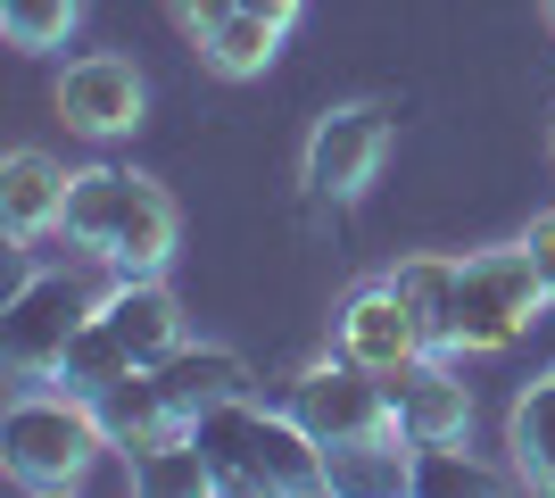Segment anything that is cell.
<instances>
[{
    "label": "cell",
    "mask_w": 555,
    "mask_h": 498,
    "mask_svg": "<svg viewBox=\"0 0 555 498\" xmlns=\"http://www.w3.org/2000/svg\"><path fill=\"white\" fill-rule=\"evenodd\" d=\"M514 465H522V482L555 490V374L514 399Z\"/></svg>",
    "instance_id": "e0dca14e"
},
{
    "label": "cell",
    "mask_w": 555,
    "mask_h": 498,
    "mask_svg": "<svg viewBox=\"0 0 555 498\" xmlns=\"http://www.w3.org/2000/svg\"><path fill=\"white\" fill-rule=\"evenodd\" d=\"M547 308V283H539L531 250H481V258H456V341L448 349H506L522 341V324Z\"/></svg>",
    "instance_id": "52a82bcc"
},
{
    "label": "cell",
    "mask_w": 555,
    "mask_h": 498,
    "mask_svg": "<svg viewBox=\"0 0 555 498\" xmlns=\"http://www.w3.org/2000/svg\"><path fill=\"white\" fill-rule=\"evenodd\" d=\"M340 349L357 357V366H373V374H390V366L423 357L431 341H423L415 308H406V299L390 291V274H382V283H365V291L340 308Z\"/></svg>",
    "instance_id": "7c38bea8"
},
{
    "label": "cell",
    "mask_w": 555,
    "mask_h": 498,
    "mask_svg": "<svg viewBox=\"0 0 555 498\" xmlns=\"http://www.w3.org/2000/svg\"><path fill=\"white\" fill-rule=\"evenodd\" d=\"M67 191H75V175L59 158H42V150H17V158L0 166V225L17 241H34V233H50L59 216H67Z\"/></svg>",
    "instance_id": "4fadbf2b"
},
{
    "label": "cell",
    "mask_w": 555,
    "mask_h": 498,
    "mask_svg": "<svg viewBox=\"0 0 555 498\" xmlns=\"http://www.w3.org/2000/svg\"><path fill=\"white\" fill-rule=\"evenodd\" d=\"M406 490H498V474L473 465V457H456V440H415V457H406Z\"/></svg>",
    "instance_id": "ac0fdd59"
},
{
    "label": "cell",
    "mask_w": 555,
    "mask_h": 498,
    "mask_svg": "<svg viewBox=\"0 0 555 498\" xmlns=\"http://www.w3.org/2000/svg\"><path fill=\"white\" fill-rule=\"evenodd\" d=\"M92 308L100 299L75 283V274H34V283H17V299L0 316V357H9L17 374H59V357H67V341L83 332Z\"/></svg>",
    "instance_id": "ba28073f"
},
{
    "label": "cell",
    "mask_w": 555,
    "mask_h": 498,
    "mask_svg": "<svg viewBox=\"0 0 555 498\" xmlns=\"http://www.w3.org/2000/svg\"><path fill=\"white\" fill-rule=\"evenodd\" d=\"M183 349V316H175V291L158 283V274H125V283L100 299L92 316H83V332L67 341V357H59V382L67 391H83V399H100V391H116L125 374H150L158 357Z\"/></svg>",
    "instance_id": "7a4b0ae2"
},
{
    "label": "cell",
    "mask_w": 555,
    "mask_h": 498,
    "mask_svg": "<svg viewBox=\"0 0 555 498\" xmlns=\"http://www.w3.org/2000/svg\"><path fill=\"white\" fill-rule=\"evenodd\" d=\"M59 225H67L75 250H92L100 266H125V274H158L166 250H175V200H166L158 183L125 175V166L75 175Z\"/></svg>",
    "instance_id": "277c9868"
},
{
    "label": "cell",
    "mask_w": 555,
    "mask_h": 498,
    "mask_svg": "<svg viewBox=\"0 0 555 498\" xmlns=\"http://www.w3.org/2000/svg\"><path fill=\"white\" fill-rule=\"evenodd\" d=\"M241 9H257V17H274V25H291V17H299V0H241Z\"/></svg>",
    "instance_id": "7402d4cb"
},
{
    "label": "cell",
    "mask_w": 555,
    "mask_h": 498,
    "mask_svg": "<svg viewBox=\"0 0 555 498\" xmlns=\"http://www.w3.org/2000/svg\"><path fill=\"white\" fill-rule=\"evenodd\" d=\"M390 291L415 308V324H423L431 349L456 341V258H406V266H390Z\"/></svg>",
    "instance_id": "5bb4252c"
},
{
    "label": "cell",
    "mask_w": 555,
    "mask_h": 498,
    "mask_svg": "<svg viewBox=\"0 0 555 498\" xmlns=\"http://www.w3.org/2000/svg\"><path fill=\"white\" fill-rule=\"evenodd\" d=\"M59 117H67L75 133H92V142L133 133V117H141V75L125 67V59H108V50L75 59V67L59 75Z\"/></svg>",
    "instance_id": "8fae6325"
},
{
    "label": "cell",
    "mask_w": 555,
    "mask_h": 498,
    "mask_svg": "<svg viewBox=\"0 0 555 498\" xmlns=\"http://www.w3.org/2000/svg\"><path fill=\"white\" fill-rule=\"evenodd\" d=\"M382 150H390V108H332L315 133H307V191L315 200H357V191L382 175Z\"/></svg>",
    "instance_id": "9c48e42d"
},
{
    "label": "cell",
    "mask_w": 555,
    "mask_h": 498,
    "mask_svg": "<svg viewBox=\"0 0 555 498\" xmlns=\"http://www.w3.org/2000/svg\"><path fill=\"white\" fill-rule=\"evenodd\" d=\"M191 440L208 457L216 490H241V498H315V490H332L324 440H315L291 407H257L249 391L208 407V416L191 424Z\"/></svg>",
    "instance_id": "6da1fadb"
},
{
    "label": "cell",
    "mask_w": 555,
    "mask_h": 498,
    "mask_svg": "<svg viewBox=\"0 0 555 498\" xmlns=\"http://www.w3.org/2000/svg\"><path fill=\"white\" fill-rule=\"evenodd\" d=\"M0 25H9L17 50H50V42H67L75 0H0Z\"/></svg>",
    "instance_id": "d6986e66"
},
{
    "label": "cell",
    "mask_w": 555,
    "mask_h": 498,
    "mask_svg": "<svg viewBox=\"0 0 555 498\" xmlns=\"http://www.w3.org/2000/svg\"><path fill=\"white\" fill-rule=\"evenodd\" d=\"M232 9H241V0H175V25H183L191 42H208V34L232 17Z\"/></svg>",
    "instance_id": "ffe728a7"
},
{
    "label": "cell",
    "mask_w": 555,
    "mask_h": 498,
    "mask_svg": "<svg viewBox=\"0 0 555 498\" xmlns=\"http://www.w3.org/2000/svg\"><path fill=\"white\" fill-rule=\"evenodd\" d=\"M199 50H208L216 75H266V67H274V50H282V25L257 17V9H232V17L216 25Z\"/></svg>",
    "instance_id": "2e32d148"
},
{
    "label": "cell",
    "mask_w": 555,
    "mask_h": 498,
    "mask_svg": "<svg viewBox=\"0 0 555 498\" xmlns=\"http://www.w3.org/2000/svg\"><path fill=\"white\" fill-rule=\"evenodd\" d=\"M249 391V366L232 349H175L158 357L150 374H125L116 391H100V424H108L116 449H150V440H166V432H191L208 407L241 399Z\"/></svg>",
    "instance_id": "3957f363"
},
{
    "label": "cell",
    "mask_w": 555,
    "mask_h": 498,
    "mask_svg": "<svg viewBox=\"0 0 555 498\" xmlns=\"http://www.w3.org/2000/svg\"><path fill=\"white\" fill-rule=\"evenodd\" d=\"M382 382H390V416H398L406 440H464V424H473V391L440 366V349L390 366Z\"/></svg>",
    "instance_id": "30bf717a"
},
{
    "label": "cell",
    "mask_w": 555,
    "mask_h": 498,
    "mask_svg": "<svg viewBox=\"0 0 555 498\" xmlns=\"http://www.w3.org/2000/svg\"><path fill=\"white\" fill-rule=\"evenodd\" d=\"M291 416L324 440V457L373 449V440H406L398 416H390V382L373 374V366H357L348 349L332 357V366H307V374L291 382Z\"/></svg>",
    "instance_id": "8992f818"
},
{
    "label": "cell",
    "mask_w": 555,
    "mask_h": 498,
    "mask_svg": "<svg viewBox=\"0 0 555 498\" xmlns=\"http://www.w3.org/2000/svg\"><path fill=\"white\" fill-rule=\"evenodd\" d=\"M133 457V490H158V498H199L216 490L208 457H199V440L191 432H166V440H150V449H125Z\"/></svg>",
    "instance_id": "9a60e30c"
},
{
    "label": "cell",
    "mask_w": 555,
    "mask_h": 498,
    "mask_svg": "<svg viewBox=\"0 0 555 498\" xmlns=\"http://www.w3.org/2000/svg\"><path fill=\"white\" fill-rule=\"evenodd\" d=\"M108 449V424L83 391H25L0 416V474L17 490H75Z\"/></svg>",
    "instance_id": "5b68a950"
},
{
    "label": "cell",
    "mask_w": 555,
    "mask_h": 498,
    "mask_svg": "<svg viewBox=\"0 0 555 498\" xmlns=\"http://www.w3.org/2000/svg\"><path fill=\"white\" fill-rule=\"evenodd\" d=\"M522 250H531L539 283H547V299H555V216H531V233H522Z\"/></svg>",
    "instance_id": "44dd1931"
},
{
    "label": "cell",
    "mask_w": 555,
    "mask_h": 498,
    "mask_svg": "<svg viewBox=\"0 0 555 498\" xmlns=\"http://www.w3.org/2000/svg\"><path fill=\"white\" fill-rule=\"evenodd\" d=\"M547 25H555V0H547Z\"/></svg>",
    "instance_id": "603a6c76"
}]
</instances>
